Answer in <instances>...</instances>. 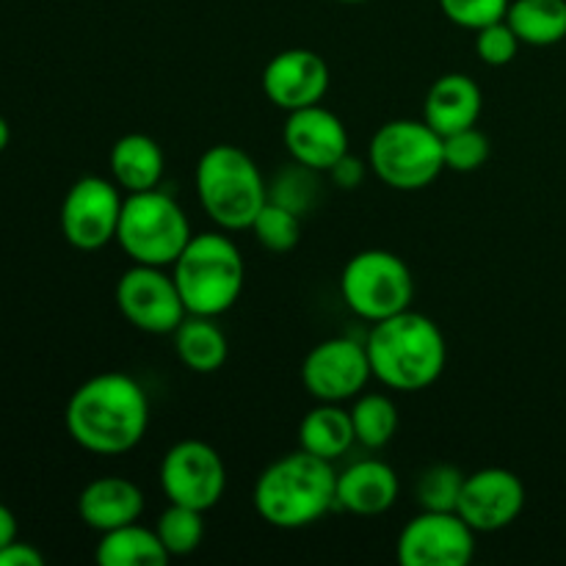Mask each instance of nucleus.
<instances>
[{
	"label": "nucleus",
	"instance_id": "29",
	"mask_svg": "<svg viewBox=\"0 0 566 566\" xmlns=\"http://www.w3.org/2000/svg\"><path fill=\"white\" fill-rule=\"evenodd\" d=\"M318 175L321 171L293 160V166H287V169H282L280 175H276L274 186L269 188V199L285 205V208H291L293 213L298 216L310 213V210L318 205V197H321Z\"/></svg>",
	"mask_w": 566,
	"mask_h": 566
},
{
	"label": "nucleus",
	"instance_id": "28",
	"mask_svg": "<svg viewBox=\"0 0 566 566\" xmlns=\"http://www.w3.org/2000/svg\"><path fill=\"white\" fill-rule=\"evenodd\" d=\"M468 473L453 464H431L418 475L415 497L423 512H457Z\"/></svg>",
	"mask_w": 566,
	"mask_h": 566
},
{
	"label": "nucleus",
	"instance_id": "18",
	"mask_svg": "<svg viewBox=\"0 0 566 566\" xmlns=\"http://www.w3.org/2000/svg\"><path fill=\"white\" fill-rule=\"evenodd\" d=\"M481 111H484V94L479 83L462 72H448L431 83L423 103V119L440 136H451L464 127L479 125Z\"/></svg>",
	"mask_w": 566,
	"mask_h": 566
},
{
	"label": "nucleus",
	"instance_id": "34",
	"mask_svg": "<svg viewBox=\"0 0 566 566\" xmlns=\"http://www.w3.org/2000/svg\"><path fill=\"white\" fill-rule=\"evenodd\" d=\"M44 556L28 542L14 539L11 545L0 547V566H42Z\"/></svg>",
	"mask_w": 566,
	"mask_h": 566
},
{
	"label": "nucleus",
	"instance_id": "14",
	"mask_svg": "<svg viewBox=\"0 0 566 566\" xmlns=\"http://www.w3.org/2000/svg\"><path fill=\"white\" fill-rule=\"evenodd\" d=\"M525 509V484L506 468L475 470L464 479L459 509L475 534H495L509 528Z\"/></svg>",
	"mask_w": 566,
	"mask_h": 566
},
{
	"label": "nucleus",
	"instance_id": "33",
	"mask_svg": "<svg viewBox=\"0 0 566 566\" xmlns=\"http://www.w3.org/2000/svg\"><path fill=\"white\" fill-rule=\"evenodd\" d=\"M368 169L370 164H365V160L357 158V155L346 153L329 171H326V175H329L332 186L340 188V191H357V188L365 182V177H368Z\"/></svg>",
	"mask_w": 566,
	"mask_h": 566
},
{
	"label": "nucleus",
	"instance_id": "35",
	"mask_svg": "<svg viewBox=\"0 0 566 566\" xmlns=\"http://www.w3.org/2000/svg\"><path fill=\"white\" fill-rule=\"evenodd\" d=\"M17 539V517L11 514L9 506L0 503V547L11 545Z\"/></svg>",
	"mask_w": 566,
	"mask_h": 566
},
{
	"label": "nucleus",
	"instance_id": "36",
	"mask_svg": "<svg viewBox=\"0 0 566 566\" xmlns=\"http://www.w3.org/2000/svg\"><path fill=\"white\" fill-rule=\"evenodd\" d=\"M9 142H11V127H9V122H6V116L0 114V153L9 147Z\"/></svg>",
	"mask_w": 566,
	"mask_h": 566
},
{
	"label": "nucleus",
	"instance_id": "25",
	"mask_svg": "<svg viewBox=\"0 0 566 566\" xmlns=\"http://www.w3.org/2000/svg\"><path fill=\"white\" fill-rule=\"evenodd\" d=\"M348 412H352L354 434H357L359 446L370 448V451L390 446L398 431V407L390 396L359 392Z\"/></svg>",
	"mask_w": 566,
	"mask_h": 566
},
{
	"label": "nucleus",
	"instance_id": "32",
	"mask_svg": "<svg viewBox=\"0 0 566 566\" xmlns=\"http://www.w3.org/2000/svg\"><path fill=\"white\" fill-rule=\"evenodd\" d=\"M517 33L512 31L506 20L492 22V25L475 31V55L484 61L486 66H506L517 59L520 50Z\"/></svg>",
	"mask_w": 566,
	"mask_h": 566
},
{
	"label": "nucleus",
	"instance_id": "22",
	"mask_svg": "<svg viewBox=\"0 0 566 566\" xmlns=\"http://www.w3.org/2000/svg\"><path fill=\"white\" fill-rule=\"evenodd\" d=\"M354 442H357V434H354L352 412L340 403L318 401V407L310 409L298 423V448L326 462L346 457Z\"/></svg>",
	"mask_w": 566,
	"mask_h": 566
},
{
	"label": "nucleus",
	"instance_id": "19",
	"mask_svg": "<svg viewBox=\"0 0 566 566\" xmlns=\"http://www.w3.org/2000/svg\"><path fill=\"white\" fill-rule=\"evenodd\" d=\"M144 512V492L122 475H99L83 486L77 497V514L97 534L138 523Z\"/></svg>",
	"mask_w": 566,
	"mask_h": 566
},
{
	"label": "nucleus",
	"instance_id": "1",
	"mask_svg": "<svg viewBox=\"0 0 566 566\" xmlns=\"http://www.w3.org/2000/svg\"><path fill=\"white\" fill-rule=\"evenodd\" d=\"M66 431L97 457L133 451L149 429V398L127 374H97L83 381L66 401Z\"/></svg>",
	"mask_w": 566,
	"mask_h": 566
},
{
	"label": "nucleus",
	"instance_id": "27",
	"mask_svg": "<svg viewBox=\"0 0 566 566\" xmlns=\"http://www.w3.org/2000/svg\"><path fill=\"white\" fill-rule=\"evenodd\" d=\"M249 230L254 232V241L263 249H269L274 254H287L302 241V216L293 213L285 205L269 199L263 205V210L254 216Z\"/></svg>",
	"mask_w": 566,
	"mask_h": 566
},
{
	"label": "nucleus",
	"instance_id": "15",
	"mask_svg": "<svg viewBox=\"0 0 566 566\" xmlns=\"http://www.w3.org/2000/svg\"><path fill=\"white\" fill-rule=\"evenodd\" d=\"M329 81V64L307 48L282 50L263 70L265 97L287 114L324 103Z\"/></svg>",
	"mask_w": 566,
	"mask_h": 566
},
{
	"label": "nucleus",
	"instance_id": "21",
	"mask_svg": "<svg viewBox=\"0 0 566 566\" xmlns=\"http://www.w3.org/2000/svg\"><path fill=\"white\" fill-rule=\"evenodd\" d=\"M175 337V354L191 374H216L224 368L230 357V343L216 318L208 315H186L180 326L171 332Z\"/></svg>",
	"mask_w": 566,
	"mask_h": 566
},
{
	"label": "nucleus",
	"instance_id": "12",
	"mask_svg": "<svg viewBox=\"0 0 566 566\" xmlns=\"http://www.w3.org/2000/svg\"><path fill=\"white\" fill-rule=\"evenodd\" d=\"M374 379L368 348L352 337H329L315 343L302 363V385L315 401L346 403L365 392Z\"/></svg>",
	"mask_w": 566,
	"mask_h": 566
},
{
	"label": "nucleus",
	"instance_id": "24",
	"mask_svg": "<svg viewBox=\"0 0 566 566\" xmlns=\"http://www.w3.org/2000/svg\"><path fill=\"white\" fill-rule=\"evenodd\" d=\"M506 22L531 48H551L566 39V0H512Z\"/></svg>",
	"mask_w": 566,
	"mask_h": 566
},
{
	"label": "nucleus",
	"instance_id": "10",
	"mask_svg": "<svg viewBox=\"0 0 566 566\" xmlns=\"http://www.w3.org/2000/svg\"><path fill=\"white\" fill-rule=\"evenodd\" d=\"M160 490L169 503L210 512L227 490L224 459L202 440L175 442L160 462Z\"/></svg>",
	"mask_w": 566,
	"mask_h": 566
},
{
	"label": "nucleus",
	"instance_id": "26",
	"mask_svg": "<svg viewBox=\"0 0 566 566\" xmlns=\"http://www.w3.org/2000/svg\"><path fill=\"white\" fill-rule=\"evenodd\" d=\"M205 512L191 506H180V503H169L166 512L158 517L155 534L164 542L166 553L171 558L191 556L205 539Z\"/></svg>",
	"mask_w": 566,
	"mask_h": 566
},
{
	"label": "nucleus",
	"instance_id": "6",
	"mask_svg": "<svg viewBox=\"0 0 566 566\" xmlns=\"http://www.w3.org/2000/svg\"><path fill=\"white\" fill-rule=\"evenodd\" d=\"M191 235L182 205L160 188L127 193L122 202L116 243L133 263L175 265Z\"/></svg>",
	"mask_w": 566,
	"mask_h": 566
},
{
	"label": "nucleus",
	"instance_id": "31",
	"mask_svg": "<svg viewBox=\"0 0 566 566\" xmlns=\"http://www.w3.org/2000/svg\"><path fill=\"white\" fill-rule=\"evenodd\" d=\"M512 0H440V9L453 25L481 31L492 22L506 20Z\"/></svg>",
	"mask_w": 566,
	"mask_h": 566
},
{
	"label": "nucleus",
	"instance_id": "9",
	"mask_svg": "<svg viewBox=\"0 0 566 566\" xmlns=\"http://www.w3.org/2000/svg\"><path fill=\"white\" fill-rule=\"evenodd\" d=\"M116 307L122 318L147 335H171L186 321L188 310L175 276L160 265L133 263L116 282Z\"/></svg>",
	"mask_w": 566,
	"mask_h": 566
},
{
	"label": "nucleus",
	"instance_id": "2",
	"mask_svg": "<svg viewBox=\"0 0 566 566\" xmlns=\"http://www.w3.org/2000/svg\"><path fill=\"white\" fill-rule=\"evenodd\" d=\"M374 379L398 392H418L434 385L448 363V343L440 324L412 307L379 321L368 340Z\"/></svg>",
	"mask_w": 566,
	"mask_h": 566
},
{
	"label": "nucleus",
	"instance_id": "37",
	"mask_svg": "<svg viewBox=\"0 0 566 566\" xmlns=\"http://www.w3.org/2000/svg\"><path fill=\"white\" fill-rule=\"evenodd\" d=\"M340 3H368V0H340Z\"/></svg>",
	"mask_w": 566,
	"mask_h": 566
},
{
	"label": "nucleus",
	"instance_id": "3",
	"mask_svg": "<svg viewBox=\"0 0 566 566\" xmlns=\"http://www.w3.org/2000/svg\"><path fill=\"white\" fill-rule=\"evenodd\" d=\"M335 486L337 473L332 462L298 448L258 475L252 492L254 512L274 528H307L335 506Z\"/></svg>",
	"mask_w": 566,
	"mask_h": 566
},
{
	"label": "nucleus",
	"instance_id": "8",
	"mask_svg": "<svg viewBox=\"0 0 566 566\" xmlns=\"http://www.w3.org/2000/svg\"><path fill=\"white\" fill-rule=\"evenodd\" d=\"M340 296L354 315L379 324L412 307L415 276L396 252L365 249L343 265Z\"/></svg>",
	"mask_w": 566,
	"mask_h": 566
},
{
	"label": "nucleus",
	"instance_id": "11",
	"mask_svg": "<svg viewBox=\"0 0 566 566\" xmlns=\"http://www.w3.org/2000/svg\"><path fill=\"white\" fill-rule=\"evenodd\" d=\"M119 186L105 177L88 175L72 182L61 202V232L66 243L81 252H97L116 241L122 216Z\"/></svg>",
	"mask_w": 566,
	"mask_h": 566
},
{
	"label": "nucleus",
	"instance_id": "23",
	"mask_svg": "<svg viewBox=\"0 0 566 566\" xmlns=\"http://www.w3.org/2000/svg\"><path fill=\"white\" fill-rule=\"evenodd\" d=\"M94 558L99 566H164L171 556L155 528L130 523L99 534Z\"/></svg>",
	"mask_w": 566,
	"mask_h": 566
},
{
	"label": "nucleus",
	"instance_id": "13",
	"mask_svg": "<svg viewBox=\"0 0 566 566\" xmlns=\"http://www.w3.org/2000/svg\"><path fill=\"white\" fill-rule=\"evenodd\" d=\"M475 556V531L459 512H423L403 525L398 562L403 566H468Z\"/></svg>",
	"mask_w": 566,
	"mask_h": 566
},
{
	"label": "nucleus",
	"instance_id": "7",
	"mask_svg": "<svg viewBox=\"0 0 566 566\" xmlns=\"http://www.w3.org/2000/svg\"><path fill=\"white\" fill-rule=\"evenodd\" d=\"M368 164L385 186L420 191L446 171L442 136L426 119L385 122L368 144Z\"/></svg>",
	"mask_w": 566,
	"mask_h": 566
},
{
	"label": "nucleus",
	"instance_id": "30",
	"mask_svg": "<svg viewBox=\"0 0 566 566\" xmlns=\"http://www.w3.org/2000/svg\"><path fill=\"white\" fill-rule=\"evenodd\" d=\"M492 144L490 136L484 130H479V125L464 127V130L451 133V136H442V155H446V169L462 171H479L481 166L490 160Z\"/></svg>",
	"mask_w": 566,
	"mask_h": 566
},
{
	"label": "nucleus",
	"instance_id": "5",
	"mask_svg": "<svg viewBox=\"0 0 566 566\" xmlns=\"http://www.w3.org/2000/svg\"><path fill=\"white\" fill-rule=\"evenodd\" d=\"M171 269L188 313L208 318H219L235 307L247 282L241 249L221 232L191 235Z\"/></svg>",
	"mask_w": 566,
	"mask_h": 566
},
{
	"label": "nucleus",
	"instance_id": "17",
	"mask_svg": "<svg viewBox=\"0 0 566 566\" xmlns=\"http://www.w3.org/2000/svg\"><path fill=\"white\" fill-rule=\"evenodd\" d=\"M398 473L379 459H363L337 473L335 506L357 517H379L398 501Z\"/></svg>",
	"mask_w": 566,
	"mask_h": 566
},
{
	"label": "nucleus",
	"instance_id": "4",
	"mask_svg": "<svg viewBox=\"0 0 566 566\" xmlns=\"http://www.w3.org/2000/svg\"><path fill=\"white\" fill-rule=\"evenodd\" d=\"M197 197L202 210L221 230H249L269 202V186L252 155L235 144H213L199 155Z\"/></svg>",
	"mask_w": 566,
	"mask_h": 566
},
{
	"label": "nucleus",
	"instance_id": "16",
	"mask_svg": "<svg viewBox=\"0 0 566 566\" xmlns=\"http://www.w3.org/2000/svg\"><path fill=\"white\" fill-rule=\"evenodd\" d=\"M282 138L291 158L315 171H329L348 153L346 125L335 111L321 103L291 111Z\"/></svg>",
	"mask_w": 566,
	"mask_h": 566
},
{
	"label": "nucleus",
	"instance_id": "20",
	"mask_svg": "<svg viewBox=\"0 0 566 566\" xmlns=\"http://www.w3.org/2000/svg\"><path fill=\"white\" fill-rule=\"evenodd\" d=\"M108 166L114 182L122 191L138 193L153 191V188L160 186L166 158L164 149H160V144L153 136H147V133H125L111 147Z\"/></svg>",
	"mask_w": 566,
	"mask_h": 566
}]
</instances>
